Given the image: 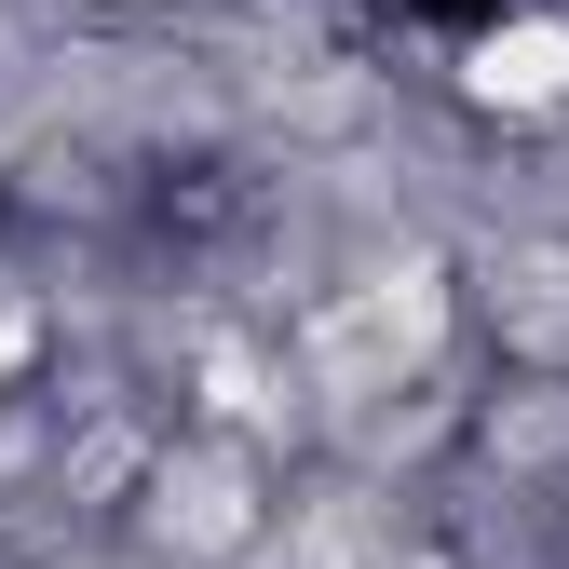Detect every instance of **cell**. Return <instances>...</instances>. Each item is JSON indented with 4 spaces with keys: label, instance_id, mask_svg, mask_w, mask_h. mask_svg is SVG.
<instances>
[{
    "label": "cell",
    "instance_id": "obj_1",
    "mask_svg": "<svg viewBox=\"0 0 569 569\" xmlns=\"http://www.w3.org/2000/svg\"><path fill=\"white\" fill-rule=\"evenodd\" d=\"M461 82L488 96V109H569V14H502V28H475V54H461Z\"/></svg>",
    "mask_w": 569,
    "mask_h": 569
}]
</instances>
